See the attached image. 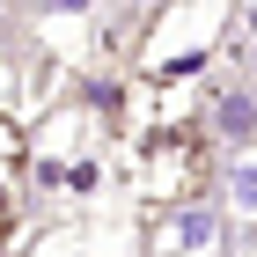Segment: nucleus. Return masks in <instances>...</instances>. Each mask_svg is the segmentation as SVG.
<instances>
[{"instance_id": "obj_1", "label": "nucleus", "mask_w": 257, "mask_h": 257, "mask_svg": "<svg viewBox=\"0 0 257 257\" xmlns=\"http://www.w3.org/2000/svg\"><path fill=\"white\" fill-rule=\"evenodd\" d=\"M30 177L52 198H88L110 177V118L103 103H52L30 133Z\"/></svg>"}, {"instance_id": "obj_2", "label": "nucleus", "mask_w": 257, "mask_h": 257, "mask_svg": "<svg viewBox=\"0 0 257 257\" xmlns=\"http://www.w3.org/2000/svg\"><path fill=\"white\" fill-rule=\"evenodd\" d=\"M198 177H206V125H191V118H155L147 133L133 140V184H140V198L184 206Z\"/></svg>"}, {"instance_id": "obj_3", "label": "nucleus", "mask_w": 257, "mask_h": 257, "mask_svg": "<svg viewBox=\"0 0 257 257\" xmlns=\"http://www.w3.org/2000/svg\"><path fill=\"white\" fill-rule=\"evenodd\" d=\"M228 30H235V15H228V8H213V0H206V8H169V15H155L147 44H140V66H147V81L198 74L206 59H220Z\"/></svg>"}, {"instance_id": "obj_4", "label": "nucleus", "mask_w": 257, "mask_h": 257, "mask_svg": "<svg viewBox=\"0 0 257 257\" xmlns=\"http://www.w3.org/2000/svg\"><path fill=\"white\" fill-rule=\"evenodd\" d=\"M147 250H155V257H220L228 235H220V213H213V206L184 198V206H162V213H155Z\"/></svg>"}, {"instance_id": "obj_5", "label": "nucleus", "mask_w": 257, "mask_h": 257, "mask_svg": "<svg viewBox=\"0 0 257 257\" xmlns=\"http://www.w3.org/2000/svg\"><path fill=\"white\" fill-rule=\"evenodd\" d=\"M206 140H220V147H250L257 140V96H250V81H235V88H220V96L206 103Z\"/></svg>"}, {"instance_id": "obj_6", "label": "nucleus", "mask_w": 257, "mask_h": 257, "mask_svg": "<svg viewBox=\"0 0 257 257\" xmlns=\"http://www.w3.org/2000/svg\"><path fill=\"white\" fill-rule=\"evenodd\" d=\"M22 177H30V133L15 125V110H0V228L22 206Z\"/></svg>"}, {"instance_id": "obj_7", "label": "nucleus", "mask_w": 257, "mask_h": 257, "mask_svg": "<svg viewBox=\"0 0 257 257\" xmlns=\"http://www.w3.org/2000/svg\"><path fill=\"white\" fill-rule=\"evenodd\" d=\"M228 206L242 220H257V162H235V177H228Z\"/></svg>"}]
</instances>
